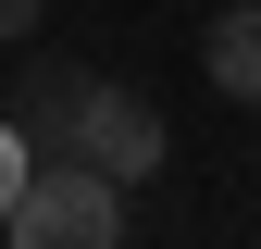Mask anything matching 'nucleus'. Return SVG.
<instances>
[{
	"label": "nucleus",
	"mask_w": 261,
	"mask_h": 249,
	"mask_svg": "<svg viewBox=\"0 0 261 249\" xmlns=\"http://www.w3.org/2000/svg\"><path fill=\"white\" fill-rule=\"evenodd\" d=\"M0 237L13 249H112L124 237V175H100L87 150H62V162L25 175V200L0 212Z\"/></svg>",
	"instance_id": "obj_1"
},
{
	"label": "nucleus",
	"mask_w": 261,
	"mask_h": 249,
	"mask_svg": "<svg viewBox=\"0 0 261 249\" xmlns=\"http://www.w3.org/2000/svg\"><path fill=\"white\" fill-rule=\"evenodd\" d=\"M87 162H100V175H124V187H137V175H162V162H174V124H162V100H149V87H87Z\"/></svg>",
	"instance_id": "obj_2"
},
{
	"label": "nucleus",
	"mask_w": 261,
	"mask_h": 249,
	"mask_svg": "<svg viewBox=\"0 0 261 249\" xmlns=\"http://www.w3.org/2000/svg\"><path fill=\"white\" fill-rule=\"evenodd\" d=\"M87 62H25L13 75V124H25V150H38V162H62V150L87 137Z\"/></svg>",
	"instance_id": "obj_3"
},
{
	"label": "nucleus",
	"mask_w": 261,
	"mask_h": 249,
	"mask_svg": "<svg viewBox=\"0 0 261 249\" xmlns=\"http://www.w3.org/2000/svg\"><path fill=\"white\" fill-rule=\"evenodd\" d=\"M199 75L224 87V100H261V0H224L212 38H199Z\"/></svg>",
	"instance_id": "obj_4"
},
{
	"label": "nucleus",
	"mask_w": 261,
	"mask_h": 249,
	"mask_svg": "<svg viewBox=\"0 0 261 249\" xmlns=\"http://www.w3.org/2000/svg\"><path fill=\"white\" fill-rule=\"evenodd\" d=\"M25 175H38V150H25V124H13V112H0V212H13V200H25Z\"/></svg>",
	"instance_id": "obj_5"
},
{
	"label": "nucleus",
	"mask_w": 261,
	"mask_h": 249,
	"mask_svg": "<svg viewBox=\"0 0 261 249\" xmlns=\"http://www.w3.org/2000/svg\"><path fill=\"white\" fill-rule=\"evenodd\" d=\"M38 13L50 0H0V38H38Z\"/></svg>",
	"instance_id": "obj_6"
}]
</instances>
